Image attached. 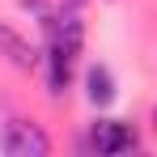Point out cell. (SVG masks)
I'll return each instance as SVG.
<instances>
[{
	"label": "cell",
	"instance_id": "6da1fadb",
	"mask_svg": "<svg viewBox=\"0 0 157 157\" xmlns=\"http://www.w3.org/2000/svg\"><path fill=\"white\" fill-rule=\"evenodd\" d=\"M0 153L9 157H47L51 153V136L30 123V119H9L4 132H0Z\"/></svg>",
	"mask_w": 157,
	"mask_h": 157
},
{
	"label": "cell",
	"instance_id": "8992f818",
	"mask_svg": "<svg viewBox=\"0 0 157 157\" xmlns=\"http://www.w3.org/2000/svg\"><path fill=\"white\" fill-rule=\"evenodd\" d=\"M26 9H34V13H43V0H21Z\"/></svg>",
	"mask_w": 157,
	"mask_h": 157
},
{
	"label": "cell",
	"instance_id": "7a4b0ae2",
	"mask_svg": "<svg viewBox=\"0 0 157 157\" xmlns=\"http://www.w3.org/2000/svg\"><path fill=\"white\" fill-rule=\"evenodd\" d=\"M89 149L102 157H115V153H128L136 149V128L123 123V119H98L89 128Z\"/></svg>",
	"mask_w": 157,
	"mask_h": 157
},
{
	"label": "cell",
	"instance_id": "3957f363",
	"mask_svg": "<svg viewBox=\"0 0 157 157\" xmlns=\"http://www.w3.org/2000/svg\"><path fill=\"white\" fill-rule=\"evenodd\" d=\"M0 59L13 64L17 72H34V68L43 64V51H34V47H30L9 21H0Z\"/></svg>",
	"mask_w": 157,
	"mask_h": 157
},
{
	"label": "cell",
	"instance_id": "5b68a950",
	"mask_svg": "<svg viewBox=\"0 0 157 157\" xmlns=\"http://www.w3.org/2000/svg\"><path fill=\"white\" fill-rule=\"evenodd\" d=\"M85 98H89V106H98V110L115 102V72L106 64H89L85 68Z\"/></svg>",
	"mask_w": 157,
	"mask_h": 157
},
{
	"label": "cell",
	"instance_id": "277c9868",
	"mask_svg": "<svg viewBox=\"0 0 157 157\" xmlns=\"http://www.w3.org/2000/svg\"><path fill=\"white\" fill-rule=\"evenodd\" d=\"M72 59H77V55L59 51V47H43V68H47V94H51V98H64V94H68Z\"/></svg>",
	"mask_w": 157,
	"mask_h": 157
},
{
	"label": "cell",
	"instance_id": "52a82bcc",
	"mask_svg": "<svg viewBox=\"0 0 157 157\" xmlns=\"http://www.w3.org/2000/svg\"><path fill=\"white\" fill-rule=\"evenodd\" d=\"M64 4H68V9H81V4H85V0H64Z\"/></svg>",
	"mask_w": 157,
	"mask_h": 157
}]
</instances>
